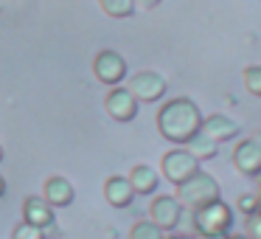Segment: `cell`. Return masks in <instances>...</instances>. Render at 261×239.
<instances>
[{"label":"cell","instance_id":"5bb4252c","mask_svg":"<svg viewBox=\"0 0 261 239\" xmlns=\"http://www.w3.org/2000/svg\"><path fill=\"white\" fill-rule=\"evenodd\" d=\"M126 180H129L132 192L141 194V197H149V194H154V192H158V186H160V175H158V172H154L149 163L132 166V172L126 175Z\"/></svg>","mask_w":261,"mask_h":239},{"label":"cell","instance_id":"9a60e30c","mask_svg":"<svg viewBox=\"0 0 261 239\" xmlns=\"http://www.w3.org/2000/svg\"><path fill=\"white\" fill-rule=\"evenodd\" d=\"M186 149H188V155H191V158L199 160V163H202V160H214L216 155H219V144L211 141L208 135H202V132H197V135L186 144Z\"/></svg>","mask_w":261,"mask_h":239},{"label":"cell","instance_id":"44dd1931","mask_svg":"<svg viewBox=\"0 0 261 239\" xmlns=\"http://www.w3.org/2000/svg\"><path fill=\"white\" fill-rule=\"evenodd\" d=\"M236 208L242 211L244 217H250V214H255V211H261V208H258V197H255V194H239Z\"/></svg>","mask_w":261,"mask_h":239},{"label":"cell","instance_id":"30bf717a","mask_svg":"<svg viewBox=\"0 0 261 239\" xmlns=\"http://www.w3.org/2000/svg\"><path fill=\"white\" fill-rule=\"evenodd\" d=\"M202 135H208L211 141L216 144H227V141H236L242 127L225 113H214V115H202V127H199Z\"/></svg>","mask_w":261,"mask_h":239},{"label":"cell","instance_id":"603a6c76","mask_svg":"<svg viewBox=\"0 0 261 239\" xmlns=\"http://www.w3.org/2000/svg\"><path fill=\"white\" fill-rule=\"evenodd\" d=\"M138 6H143V9H154L158 3H163V0H135Z\"/></svg>","mask_w":261,"mask_h":239},{"label":"cell","instance_id":"e0dca14e","mask_svg":"<svg viewBox=\"0 0 261 239\" xmlns=\"http://www.w3.org/2000/svg\"><path fill=\"white\" fill-rule=\"evenodd\" d=\"M129 239H166V233L154 225L152 220H138L129 228Z\"/></svg>","mask_w":261,"mask_h":239},{"label":"cell","instance_id":"2e32d148","mask_svg":"<svg viewBox=\"0 0 261 239\" xmlns=\"http://www.w3.org/2000/svg\"><path fill=\"white\" fill-rule=\"evenodd\" d=\"M98 6H101V12L107 14V17L113 20H126L135 14L138 3L135 0H98Z\"/></svg>","mask_w":261,"mask_h":239},{"label":"cell","instance_id":"9c48e42d","mask_svg":"<svg viewBox=\"0 0 261 239\" xmlns=\"http://www.w3.org/2000/svg\"><path fill=\"white\" fill-rule=\"evenodd\" d=\"M138 99L132 96L126 87H113V90L107 93V99H104V110H107V115L113 121H121V124H126V121H132L138 115Z\"/></svg>","mask_w":261,"mask_h":239},{"label":"cell","instance_id":"6da1fadb","mask_svg":"<svg viewBox=\"0 0 261 239\" xmlns=\"http://www.w3.org/2000/svg\"><path fill=\"white\" fill-rule=\"evenodd\" d=\"M158 132L174 147H186L202 127V110L197 107V102L188 96H177L160 104L158 115H154Z\"/></svg>","mask_w":261,"mask_h":239},{"label":"cell","instance_id":"5b68a950","mask_svg":"<svg viewBox=\"0 0 261 239\" xmlns=\"http://www.w3.org/2000/svg\"><path fill=\"white\" fill-rule=\"evenodd\" d=\"M126 90L138 99V104H154L166 96L169 85H166V76H160L158 70H138L135 76L129 79V87Z\"/></svg>","mask_w":261,"mask_h":239},{"label":"cell","instance_id":"d6986e66","mask_svg":"<svg viewBox=\"0 0 261 239\" xmlns=\"http://www.w3.org/2000/svg\"><path fill=\"white\" fill-rule=\"evenodd\" d=\"M12 239H45V231H40V228L29 225V222H20V225H14Z\"/></svg>","mask_w":261,"mask_h":239},{"label":"cell","instance_id":"484cf974","mask_svg":"<svg viewBox=\"0 0 261 239\" xmlns=\"http://www.w3.org/2000/svg\"><path fill=\"white\" fill-rule=\"evenodd\" d=\"M227 239H247L244 233H227Z\"/></svg>","mask_w":261,"mask_h":239},{"label":"cell","instance_id":"7c38bea8","mask_svg":"<svg viewBox=\"0 0 261 239\" xmlns=\"http://www.w3.org/2000/svg\"><path fill=\"white\" fill-rule=\"evenodd\" d=\"M23 222L40 228V231H48V228L57 225V217H54V208L42 197H25L23 200Z\"/></svg>","mask_w":261,"mask_h":239},{"label":"cell","instance_id":"cb8c5ba5","mask_svg":"<svg viewBox=\"0 0 261 239\" xmlns=\"http://www.w3.org/2000/svg\"><path fill=\"white\" fill-rule=\"evenodd\" d=\"M3 194H6V177L0 175V197H3Z\"/></svg>","mask_w":261,"mask_h":239},{"label":"cell","instance_id":"7402d4cb","mask_svg":"<svg viewBox=\"0 0 261 239\" xmlns=\"http://www.w3.org/2000/svg\"><path fill=\"white\" fill-rule=\"evenodd\" d=\"M194 239H227V233H194Z\"/></svg>","mask_w":261,"mask_h":239},{"label":"cell","instance_id":"ac0fdd59","mask_svg":"<svg viewBox=\"0 0 261 239\" xmlns=\"http://www.w3.org/2000/svg\"><path fill=\"white\" fill-rule=\"evenodd\" d=\"M242 82H244V90L250 96L261 99V65H247L242 74Z\"/></svg>","mask_w":261,"mask_h":239},{"label":"cell","instance_id":"7a4b0ae2","mask_svg":"<svg viewBox=\"0 0 261 239\" xmlns=\"http://www.w3.org/2000/svg\"><path fill=\"white\" fill-rule=\"evenodd\" d=\"M219 197H222V188H219V183H216V177L208 175V172H202V169H199L197 175H191L186 183H180V186H177V194H174V200L188 211H197V208H202V205L214 203V200H219Z\"/></svg>","mask_w":261,"mask_h":239},{"label":"cell","instance_id":"4fadbf2b","mask_svg":"<svg viewBox=\"0 0 261 239\" xmlns=\"http://www.w3.org/2000/svg\"><path fill=\"white\" fill-rule=\"evenodd\" d=\"M104 200H107L113 208H129L132 200H135V192H132L126 177L110 175L107 180H104Z\"/></svg>","mask_w":261,"mask_h":239},{"label":"cell","instance_id":"8992f818","mask_svg":"<svg viewBox=\"0 0 261 239\" xmlns=\"http://www.w3.org/2000/svg\"><path fill=\"white\" fill-rule=\"evenodd\" d=\"M93 74H96V79L101 82V85L118 87L121 82L126 79V59L121 57L118 51L104 48V51H98L96 59H93Z\"/></svg>","mask_w":261,"mask_h":239},{"label":"cell","instance_id":"52a82bcc","mask_svg":"<svg viewBox=\"0 0 261 239\" xmlns=\"http://www.w3.org/2000/svg\"><path fill=\"white\" fill-rule=\"evenodd\" d=\"M180 217H182V205L174 200V194H154V200L149 203V220L163 233L174 231L180 225Z\"/></svg>","mask_w":261,"mask_h":239},{"label":"cell","instance_id":"d4e9b609","mask_svg":"<svg viewBox=\"0 0 261 239\" xmlns=\"http://www.w3.org/2000/svg\"><path fill=\"white\" fill-rule=\"evenodd\" d=\"M166 239H194V236H188V233H174V236H166Z\"/></svg>","mask_w":261,"mask_h":239},{"label":"cell","instance_id":"3957f363","mask_svg":"<svg viewBox=\"0 0 261 239\" xmlns=\"http://www.w3.org/2000/svg\"><path fill=\"white\" fill-rule=\"evenodd\" d=\"M191 225H194V233H230L233 208L219 197L214 203L202 205V208L191 211Z\"/></svg>","mask_w":261,"mask_h":239},{"label":"cell","instance_id":"ba28073f","mask_svg":"<svg viewBox=\"0 0 261 239\" xmlns=\"http://www.w3.org/2000/svg\"><path fill=\"white\" fill-rule=\"evenodd\" d=\"M233 169L244 177H258L261 175V141L258 138H244V141H236L233 147Z\"/></svg>","mask_w":261,"mask_h":239},{"label":"cell","instance_id":"ffe728a7","mask_svg":"<svg viewBox=\"0 0 261 239\" xmlns=\"http://www.w3.org/2000/svg\"><path fill=\"white\" fill-rule=\"evenodd\" d=\"M244 236L247 239H261V211L244 217Z\"/></svg>","mask_w":261,"mask_h":239},{"label":"cell","instance_id":"4316f807","mask_svg":"<svg viewBox=\"0 0 261 239\" xmlns=\"http://www.w3.org/2000/svg\"><path fill=\"white\" fill-rule=\"evenodd\" d=\"M0 163H3V147H0Z\"/></svg>","mask_w":261,"mask_h":239},{"label":"cell","instance_id":"277c9868","mask_svg":"<svg viewBox=\"0 0 261 239\" xmlns=\"http://www.w3.org/2000/svg\"><path fill=\"white\" fill-rule=\"evenodd\" d=\"M197 172H199V160L191 158L186 147H174L160 158V175H163V180H169L171 186L186 183L188 177L197 175Z\"/></svg>","mask_w":261,"mask_h":239},{"label":"cell","instance_id":"8fae6325","mask_svg":"<svg viewBox=\"0 0 261 239\" xmlns=\"http://www.w3.org/2000/svg\"><path fill=\"white\" fill-rule=\"evenodd\" d=\"M76 197V188L73 183L68 180V177L62 175H54L45 180V188H42V200H45L51 208H65V205H70Z\"/></svg>","mask_w":261,"mask_h":239}]
</instances>
